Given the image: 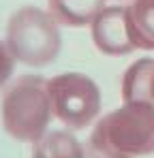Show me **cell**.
I'll return each instance as SVG.
<instances>
[{
	"label": "cell",
	"instance_id": "obj_9",
	"mask_svg": "<svg viewBox=\"0 0 154 158\" xmlns=\"http://www.w3.org/2000/svg\"><path fill=\"white\" fill-rule=\"evenodd\" d=\"M152 71H154L152 58H141L124 71V77H122V101L124 103L148 101Z\"/></svg>",
	"mask_w": 154,
	"mask_h": 158
},
{
	"label": "cell",
	"instance_id": "obj_10",
	"mask_svg": "<svg viewBox=\"0 0 154 158\" xmlns=\"http://www.w3.org/2000/svg\"><path fill=\"white\" fill-rule=\"evenodd\" d=\"M13 71H15V58H13V53L9 52L6 43L0 41V88H4L9 83Z\"/></svg>",
	"mask_w": 154,
	"mask_h": 158
},
{
	"label": "cell",
	"instance_id": "obj_3",
	"mask_svg": "<svg viewBox=\"0 0 154 158\" xmlns=\"http://www.w3.org/2000/svg\"><path fill=\"white\" fill-rule=\"evenodd\" d=\"M4 43L15 62L47 66L58 58L62 47L60 24L49 11L26 4L9 17Z\"/></svg>",
	"mask_w": 154,
	"mask_h": 158
},
{
	"label": "cell",
	"instance_id": "obj_1",
	"mask_svg": "<svg viewBox=\"0 0 154 158\" xmlns=\"http://www.w3.org/2000/svg\"><path fill=\"white\" fill-rule=\"evenodd\" d=\"M86 158H141L154 154V103L135 101L103 115L86 143Z\"/></svg>",
	"mask_w": 154,
	"mask_h": 158
},
{
	"label": "cell",
	"instance_id": "obj_7",
	"mask_svg": "<svg viewBox=\"0 0 154 158\" xmlns=\"http://www.w3.org/2000/svg\"><path fill=\"white\" fill-rule=\"evenodd\" d=\"M49 13L62 26H90L92 17L99 13L105 0H47Z\"/></svg>",
	"mask_w": 154,
	"mask_h": 158
},
{
	"label": "cell",
	"instance_id": "obj_6",
	"mask_svg": "<svg viewBox=\"0 0 154 158\" xmlns=\"http://www.w3.org/2000/svg\"><path fill=\"white\" fill-rule=\"evenodd\" d=\"M128 34L135 49H154V0H128L126 4Z\"/></svg>",
	"mask_w": 154,
	"mask_h": 158
},
{
	"label": "cell",
	"instance_id": "obj_2",
	"mask_svg": "<svg viewBox=\"0 0 154 158\" xmlns=\"http://www.w3.org/2000/svg\"><path fill=\"white\" fill-rule=\"evenodd\" d=\"M0 118L6 135L15 141L36 143L49 128L53 118L47 79L41 75H22L2 94Z\"/></svg>",
	"mask_w": 154,
	"mask_h": 158
},
{
	"label": "cell",
	"instance_id": "obj_8",
	"mask_svg": "<svg viewBox=\"0 0 154 158\" xmlns=\"http://www.w3.org/2000/svg\"><path fill=\"white\" fill-rule=\"evenodd\" d=\"M30 158H86V152L71 132L47 131L34 143Z\"/></svg>",
	"mask_w": 154,
	"mask_h": 158
},
{
	"label": "cell",
	"instance_id": "obj_4",
	"mask_svg": "<svg viewBox=\"0 0 154 158\" xmlns=\"http://www.w3.org/2000/svg\"><path fill=\"white\" fill-rule=\"evenodd\" d=\"M53 118L66 128L81 131L101 113V90L83 73H60L47 79Z\"/></svg>",
	"mask_w": 154,
	"mask_h": 158
},
{
	"label": "cell",
	"instance_id": "obj_5",
	"mask_svg": "<svg viewBox=\"0 0 154 158\" xmlns=\"http://www.w3.org/2000/svg\"><path fill=\"white\" fill-rule=\"evenodd\" d=\"M90 32L96 49L107 56H126L135 52L126 24V6L103 4L90 22Z\"/></svg>",
	"mask_w": 154,
	"mask_h": 158
},
{
	"label": "cell",
	"instance_id": "obj_11",
	"mask_svg": "<svg viewBox=\"0 0 154 158\" xmlns=\"http://www.w3.org/2000/svg\"><path fill=\"white\" fill-rule=\"evenodd\" d=\"M148 101L154 103V71H152V79H150V90H148Z\"/></svg>",
	"mask_w": 154,
	"mask_h": 158
}]
</instances>
